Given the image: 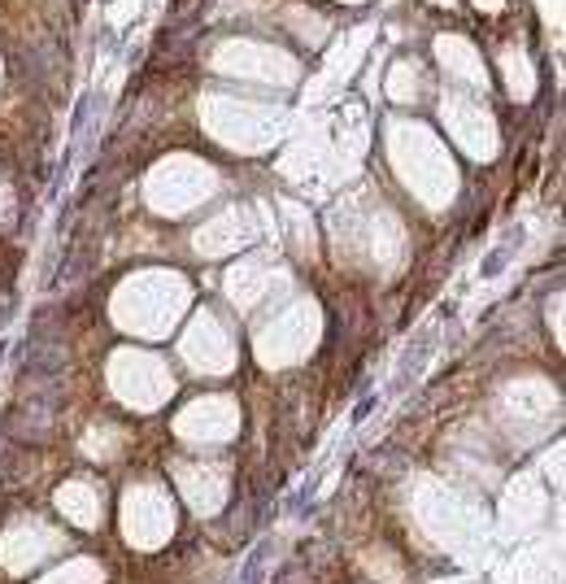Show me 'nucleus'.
I'll return each mask as SVG.
<instances>
[{"label":"nucleus","instance_id":"1","mask_svg":"<svg viewBox=\"0 0 566 584\" xmlns=\"http://www.w3.org/2000/svg\"><path fill=\"white\" fill-rule=\"evenodd\" d=\"M62 510H66L74 523H83V528H92V523L100 519V510L92 506V493H88L83 484H70V489H62Z\"/></svg>","mask_w":566,"mask_h":584},{"label":"nucleus","instance_id":"2","mask_svg":"<svg viewBox=\"0 0 566 584\" xmlns=\"http://www.w3.org/2000/svg\"><path fill=\"white\" fill-rule=\"evenodd\" d=\"M66 576H53L48 584H100V571L92 562H74V567H62Z\"/></svg>","mask_w":566,"mask_h":584}]
</instances>
